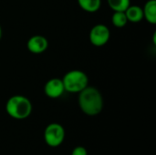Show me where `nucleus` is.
I'll return each instance as SVG.
<instances>
[{
  "label": "nucleus",
  "mask_w": 156,
  "mask_h": 155,
  "mask_svg": "<svg viewBox=\"0 0 156 155\" xmlns=\"http://www.w3.org/2000/svg\"><path fill=\"white\" fill-rule=\"evenodd\" d=\"M108 5L112 10L114 11H125L131 5V0H107Z\"/></svg>",
  "instance_id": "12"
},
{
  "label": "nucleus",
  "mask_w": 156,
  "mask_h": 155,
  "mask_svg": "<svg viewBox=\"0 0 156 155\" xmlns=\"http://www.w3.org/2000/svg\"><path fill=\"white\" fill-rule=\"evenodd\" d=\"M27 50L32 54H42L48 48V40L41 35H34L30 37L27 42Z\"/></svg>",
  "instance_id": "7"
},
{
  "label": "nucleus",
  "mask_w": 156,
  "mask_h": 155,
  "mask_svg": "<svg viewBox=\"0 0 156 155\" xmlns=\"http://www.w3.org/2000/svg\"><path fill=\"white\" fill-rule=\"evenodd\" d=\"M128 22L132 23H139L144 19L143 7L140 5H130L128 8L124 11Z\"/></svg>",
  "instance_id": "9"
},
{
  "label": "nucleus",
  "mask_w": 156,
  "mask_h": 155,
  "mask_svg": "<svg viewBox=\"0 0 156 155\" xmlns=\"http://www.w3.org/2000/svg\"><path fill=\"white\" fill-rule=\"evenodd\" d=\"M78 103L81 111L88 116H97L101 112L104 106L101 91L92 86H87L79 93Z\"/></svg>",
  "instance_id": "1"
},
{
  "label": "nucleus",
  "mask_w": 156,
  "mask_h": 155,
  "mask_svg": "<svg viewBox=\"0 0 156 155\" xmlns=\"http://www.w3.org/2000/svg\"><path fill=\"white\" fill-rule=\"evenodd\" d=\"M65 139V130L59 123L53 122L48 124L44 131V140L50 147H58Z\"/></svg>",
  "instance_id": "4"
},
{
  "label": "nucleus",
  "mask_w": 156,
  "mask_h": 155,
  "mask_svg": "<svg viewBox=\"0 0 156 155\" xmlns=\"http://www.w3.org/2000/svg\"><path fill=\"white\" fill-rule=\"evenodd\" d=\"M111 37L109 27L103 24H97L90 31V41L95 47L105 46Z\"/></svg>",
  "instance_id": "5"
},
{
  "label": "nucleus",
  "mask_w": 156,
  "mask_h": 155,
  "mask_svg": "<svg viewBox=\"0 0 156 155\" xmlns=\"http://www.w3.org/2000/svg\"><path fill=\"white\" fill-rule=\"evenodd\" d=\"M2 36H3V29H2V26H1V25H0V40H1V38H2Z\"/></svg>",
  "instance_id": "14"
},
{
  "label": "nucleus",
  "mask_w": 156,
  "mask_h": 155,
  "mask_svg": "<svg viewBox=\"0 0 156 155\" xmlns=\"http://www.w3.org/2000/svg\"><path fill=\"white\" fill-rule=\"evenodd\" d=\"M61 79L65 91L69 93H80L87 86H89L88 75L80 69H72L68 71Z\"/></svg>",
  "instance_id": "3"
},
{
  "label": "nucleus",
  "mask_w": 156,
  "mask_h": 155,
  "mask_svg": "<svg viewBox=\"0 0 156 155\" xmlns=\"http://www.w3.org/2000/svg\"><path fill=\"white\" fill-rule=\"evenodd\" d=\"M71 155H88V152L83 146H77L73 149Z\"/></svg>",
  "instance_id": "13"
},
{
  "label": "nucleus",
  "mask_w": 156,
  "mask_h": 155,
  "mask_svg": "<svg viewBox=\"0 0 156 155\" xmlns=\"http://www.w3.org/2000/svg\"><path fill=\"white\" fill-rule=\"evenodd\" d=\"M33 106L28 98L23 95H14L5 103V111L13 119L25 120L32 113Z\"/></svg>",
  "instance_id": "2"
},
{
  "label": "nucleus",
  "mask_w": 156,
  "mask_h": 155,
  "mask_svg": "<svg viewBox=\"0 0 156 155\" xmlns=\"http://www.w3.org/2000/svg\"><path fill=\"white\" fill-rule=\"evenodd\" d=\"M112 22L114 26L122 28L127 25L128 20L123 11H114L113 15L112 16Z\"/></svg>",
  "instance_id": "11"
},
{
  "label": "nucleus",
  "mask_w": 156,
  "mask_h": 155,
  "mask_svg": "<svg viewBox=\"0 0 156 155\" xmlns=\"http://www.w3.org/2000/svg\"><path fill=\"white\" fill-rule=\"evenodd\" d=\"M44 92L46 96L50 99H58L61 97L65 92L62 79L59 78H52L48 79L44 86Z\"/></svg>",
  "instance_id": "6"
},
{
  "label": "nucleus",
  "mask_w": 156,
  "mask_h": 155,
  "mask_svg": "<svg viewBox=\"0 0 156 155\" xmlns=\"http://www.w3.org/2000/svg\"><path fill=\"white\" fill-rule=\"evenodd\" d=\"M80 7L88 13L97 12L101 5V0H77Z\"/></svg>",
  "instance_id": "10"
},
{
  "label": "nucleus",
  "mask_w": 156,
  "mask_h": 155,
  "mask_svg": "<svg viewBox=\"0 0 156 155\" xmlns=\"http://www.w3.org/2000/svg\"><path fill=\"white\" fill-rule=\"evenodd\" d=\"M144 18L150 24H156V0H148L143 7Z\"/></svg>",
  "instance_id": "8"
}]
</instances>
